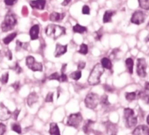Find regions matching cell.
<instances>
[{
  "label": "cell",
  "instance_id": "1",
  "mask_svg": "<svg viewBox=\"0 0 149 135\" xmlns=\"http://www.w3.org/2000/svg\"><path fill=\"white\" fill-rule=\"evenodd\" d=\"M104 69L100 63L96 64L89 76V78H88L89 84L92 86L98 84L100 83V78L102 75L104 74Z\"/></svg>",
  "mask_w": 149,
  "mask_h": 135
},
{
  "label": "cell",
  "instance_id": "2",
  "mask_svg": "<svg viewBox=\"0 0 149 135\" xmlns=\"http://www.w3.org/2000/svg\"><path fill=\"white\" fill-rule=\"evenodd\" d=\"M46 34L54 40H56L57 38L61 37V35H64L66 33V28L61 26L56 25H48L46 27Z\"/></svg>",
  "mask_w": 149,
  "mask_h": 135
},
{
  "label": "cell",
  "instance_id": "3",
  "mask_svg": "<svg viewBox=\"0 0 149 135\" xmlns=\"http://www.w3.org/2000/svg\"><path fill=\"white\" fill-rule=\"evenodd\" d=\"M17 21H18L17 16H16L14 13H8V14L6 16L4 21H3V23H2V25H1V29H2V31H3V32H8V31L13 30V29L14 28V26H16Z\"/></svg>",
  "mask_w": 149,
  "mask_h": 135
},
{
  "label": "cell",
  "instance_id": "4",
  "mask_svg": "<svg viewBox=\"0 0 149 135\" xmlns=\"http://www.w3.org/2000/svg\"><path fill=\"white\" fill-rule=\"evenodd\" d=\"M124 118L128 128H132L137 125L138 118L134 113V111L131 108H125L124 111Z\"/></svg>",
  "mask_w": 149,
  "mask_h": 135
},
{
  "label": "cell",
  "instance_id": "5",
  "mask_svg": "<svg viewBox=\"0 0 149 135\" xmlns=\"http://www.w3.org/2000/svg\"><path fill=\"white\" fill-rule=\"evenodd\" d=\"M99 103H100L99 96L96 93H93V92L89 93L84 99L85 106L89 109H91V110H94L98 105Z\"/></svg>",
  "mask_w": 149,
  "mask_h": 135
},
{
  "label": "cell",
  "instance_id": "6",
  "mask_svg": "<svg viewBox=\"0 0 149 135\" xmlns=\"http://www.w3.org/2000/svg\"><path fill=\"white\" fill-rule=\"evenodd\" d=\"M83 121V116L80 112L72 113L68 116L67 120V125L71 127L78 128Z\"/></svg>",
  "mask_w": 149,
  "mask_h": 135
},
{
  "label": "cell",
  "instance_id": "7",
  "mask_svg": "<svg viewBox=\"0 0 149 135\" xmlns=\"http://www.w3.org/2000/svg\"><path fill=\"white\" fill-rule=\"evenodd\" d=\"M26 64L28 69H30L33 71H42L43 65L40 62H38L35 61V58L32 55H29L26 59Z\"/></svg>",
  "mask_w": 149,
  "mask_h": 135
},
{
  "label": "cell",
  "instance_id": "8",
  "mask_svg": "<svg viewBox=\"0 0 149 135\" xmlns=\"http://www.w3.org/2000/svg\"><path fill=\"white\" fill-rule=\"evenodd\" d=\"M146 67H147V64H146V61L145 59H143V58L138 59V61H137V75L139 77L143 78V77H146Z\"/></svg>",
  "mask_w": 149,
  "mask_h": 135
},
{
  "label": "cell",
  "instance_id": "9",
  "mask_svg": "<svg viewBox=\"0 0 149 135\" xmlns=\"http://www.w3.org/2000/svg\"><path fill=\"white\" fill-rule=\"evenodd\" d=\"M12 117V111L3 104L0 103V120L6 121Z\"/></svg>",
  "mask_w": 149,
  "mask_h": 135
},
{
  "label": "cell",
  "instance_id": "10",
  "mask_svg": "<svg viewBox=\"0 0 149 135\" xmlns=\"http://www.w3.org/2000/svg\"><path fill=\"white\" fill-rule=\"evenodd\" d=\"M145 21V14L143 12L140 11H136L131 19V22L135 24V25H140Z\"/></svg>",
  "mask_w": 149,
  "mask_h": 135
},
{
  "label": "cell",
  "instance_id": "11",
  "mask_svg": "<svg viewBox=\"0 0 149 135\" xmlns=\"http://www.w3.org/2000/svg\"><path fill=\"white\" fill-rule=\"evenodd\" d=\"M132 135H149V127L146 125H138L133 130Z\"/></svg>",
  "mask_w": 149,
  "mask_h": 135
},
{
  "label": "cell",
  "instance_id": "12",
  "mask_svg": "<svg viewBox=\"0 0 149 135\" xmlns=\"http://www.w3.org/2000/svg\"><path fill=\"white\" fill-rule=\"evenodd\" d=\"M105 127H106L108 135H117L118 134V126L116 124L109 121L105 124Z\"/></svg>",
  "mask_w": 149,
  "mask_h": 135
},
{
  "label": "cell",
  "instance_id": "13",
  "mask_svg": "<svg viewBox=\"0 0 149 135\" xmlns=\"http://www.w3.org/2000/svg\"><path fill=\"white\" fill-rule=\"evenodd\" d=\"M30 6L33 9L43 10L46 6V0H33L30 2Z\"/></svg>",
  "mask_w": 149,
  "mask_h": 135
},
{
  "label": "cell",
  "instance_id": "14",
  "mask_svg": "<svg viewBox=\"0 0 149 135\" xmlns=\"http://www.w3.org/2000/svg\"><path fill=\"white\" fill-rule=\"evenodd\" d=\"M68 50V46L67 45H61L57 44L55 47V51H54V56L55 57H61V55L65 54Z\"/></svg>",
  "mask_w": 149,
  "mask_h": 135
},
{
  "label": "cell",
  "instance_id": "15",
  "mask_svg": "<svg viewBox=\"0 0 149 135\" xmlns=\"http://www.w3.org/2000/svg\"><path fill=\"white\" fill-rule=\"evenodd\" d=\"M39 100V96L36 92H32L29 94V96L27 97V99H26V103H27V105L29 107H32L34 104H36Z\"/></svg>",
  "mask_w": 149,
  "mask_h": 135
},
{
  "label": "cell",
  "instance_id": "16",
  "mask_svg": "<svg viewBox=\"0 0 149 135\" xmlns=\"http://www.w3.org/2000/svg\"><path fill=\"white\" fill-rule=\"evenodd\" d=\"M30 38L32 40H35L39 38L40 33V26L39 25H33L30 29Z\"/></svg>",
  "mask_w": 149,
  "mask_h": 135
},
{
  "label": "cell",
  "instance_id": "17",
  "mask_svg": "<svg viewBox=\"0 0 149 135\" xmlns=\"http://www.w3.org/2000/svg\"><path fill=\"white\" fill-rule=\"evenodd\" d=\"M94 124H95V122L91 120V119L86 120V122H85V124H84V125L83 127L84 132L86 133V134H90L91 132H93V125H94Z\"/></svg>",
  "mask_w": 149,
  "mask_h": 135
},
{
  "label": "cell",
  "instance_id": "18",
  "mask_svg": "<svg viewBox=\"0 0 149 135\" xmlns=\"http://www.w3.org/2000/svg\"><path fill=\"white\" fill-rule=\"evenodd\" d=\"M64 16H65L64 13H59L57 12H53L49 16V19L54 22H60L62 20Z\"/></svg>",
  "mask_w": 149,
  "mask_h": 135
},
{
  "label": "cell",
  "instance_id": "19",
  "mask_svg": "<svg viewBox=\"0 0 149 135\" xmlns=\"http://www.w3.org/2000/svg\"><path fill=\"white\" fill-rule=\"evenodd\" d=\"M49 134L50 135H61L60 128L56 123H51L49 125Z\"/></svg>",
  "mask_w": 149,
  "mask_h": 135
},
{
  "label": "cell",
  "instance_id": "20",
  "mask_svg": "<svg viewBox=\"0 0 149 135\" xmlns=\"http://www.w3.org/2000/svg\"><path fill=\"white\" fill-rule=\"evenodd\" d=\"M115 14H116V12H114V11H106L104 13V18H103L104 23H109V22H111V18Z\"/></svg>",
  "mask_w": 149,
  "mask_h": 135
},
{
  "label": "cell",
  "instance_id": "21",
  "mask_svg": "<svg viewBox=\"0 0 149 135\" xmlns=\"http://www.w3.org/2000/svg\"><path fill=\"white\" fill-rule=\"evenodd\" d=\"M102 67L104 68V69H106V70H111V68H112V63H111V61L109 59V58H103L101 60V63Z\"/></svg>",
  "mask_w": 149,
  "mask_h": 135
},
{
  "label": "cell",
  "instance_id": "22",
  "mask_svg": "<svg viewBox=\"0 0 149 135\" xmlns=\"http://www.w3.org/2000/svg\"><path fill=\"white\" fill-rule=\"evenodd\" d=\"M138 98L142 99L146 104H149V93L148 91H139L138 92Z\"/></svg>",
  "mask_w": 149,
  "mask_h": 135
},
{
  "label": "cell",
  "instance_id": "23",
  "mask_svg": "<svg viewBox=\"0 0 149 135\" xmlns=\"http://www.w3.org/2000/svg\"><path fill=\"white\" fill-rule=\"evenodd\" d=\"M133 60L132 58H127L125 60V65H126V68H127V70L128 72L132 75L133 73Z\"/></svg>",
  "mask_w": 149,
  "mask_h": 135
},
{
  "label": "cell",
  "instance_id": "24",
  "mask_svg": "<svg viewBox=\"0 0 149 135\" xmlns=\"http://www.w3.org/2000/svg\"><path fill=\"white\" fill-rule=\"evenodd\" d=\"M73 31H74V33H77L82 34V33H84L87 31V28H86L85 26H83L79 25V24H77L76 26H74Z\"/></svg>",
  "mask_w": 149,
  "mask_h": 135
},
{
  "label": "cell",
  "instance_id": "25",
  "mask_svg": "<svg viewBox=\"0 0 149 135\" xmlns=\"http://www.w3.org/2000/svg\"><path fill=\"white\" fill-rule=\"evenodd\" d=\"M16 36H17V33H10L9 35H7L6 37H5L4 39H3V42H4V44H6V45H8V44H10L15 38H16Z\"/></svg>",
  "mask_w": 149,
  "mask_h": 135
},
{
  "label": "cell",
  "instance_id": "26",
  "mask_svg": "<svg viewBox=\"0 0 149 135\" xmlns=\"http://www.w3.org/2000/svg\"><path fill=\"white\" fill-rule=\"evenodd\" d=\"M69 77L71 78V79H73V80H74V81H78L81 77H82V72H81V70H76V71H74V72H72L70 75H69Z\"/></svg>",
  "mask_w": 149,
  "mask_h": 135
},
{
  "label": "cell",
  "instance_id": "27",
  "mask_svg": "<svg viewBox=\"0 0 149 135\" xmlns=\"http://www.w3.org/2000/svg\"><path fill=\"white\" fill-rule=\"evenodd\" d=\"M28 47H29V44L27 42H20L19 40H18L17 41L16 50L17 51H19V50H26V49H28Z\"/></svg>",
  "mask_w": 149,
  "mask_h": 135
},
{
  "label": "cell",
  "instance_id": "28",
  "mask_svg": "<svg viewBox=\"0 0 149 135\" xmlns=\"http://www.w3.org/2000/svg\"><path fill=\"white\" fill-rule=\"evenodd\" d=\"M125 98L127 101H133L138 98V92H127L125 93Z\"/></svg>",
  "mask_w": 149,
  "mask_h": 135
},
{
  "label": "cell",
  "instance_id": "29",
  "mask_svg": "<svg viewBox=\"0 0 149 135\" xmlns=\"http://www.w3.org/2000/svg\"><path fill=\"white\" fill-rule=\"evenodd\" d=\"M88 52H89V48H88V46L86 45V44H82L81 46H80V48H79V50H78V53L79 54H83V55H86L87 54H88Z\"/></svg>",
  "mask_w": 149,
  "mask_h": 135
},
{
  "label": "cell",
  "instance_id": "30",
  "mask_svg": "<svg viewBox=\"0 0 149 135\" xmlns=\"http://www.w3.org/2000/svg\"><path fill=\"white\" fill-rule=\"evenodd\" d=\"M139 6L144 10H149V0H139Z\"/></svg>",
  "mask_w": 149,
  "mask_h": 135
},
{
  "label": "cell",
  "instance_id": "31",
  "mask_svg": "<svg viewBox=\"0 0 149 135\" xmlns=\"http://www.w3.org/2000/svg\"><path fill=\"white\" fill-rule=\"evenodd\" d=\"M12 130H13V132H17L18 134H20V133H21V131H22L20 125L18 124V123H13V124L12 125Z\"/></svg>",
  "mask_w": 149,
  "mask_h": 135
},
{
  "label": "cell",
  "instance_id": "32",
  "mask_svg": "<svg viewBox=\"0 0 149 135\" xmlns=\"http://www.w3.org/2000/svg\"><path fill=\"white\" fill-rule=\"evenodd\" d=\"M100 103L104 105V106H108L110 105V102L108 100V96L107 95H103L101 97H100Z\"/></svg>",
  "mask_w": 149,
  "mask_h": 135
},
{
  "label": "cell",
  "instance_id": "33",
  "mask_svg": "<svg viewBox=\"0 0 149 135\" xmlns=\"http://www.w3.org/2000/svg\"><path fill=\"white\" fill-rule=\"evenodd\" d=\"M8 80H9V73L8 72L3 74L2 77H0V82H1L3 84H6L8 83Z\"/></svg>",
  "mask_w": 149,
  "mask_h": 135
},
{
  "label": "cell",
  "instance_id": "34",
  "mask_svg": "<svg viewBox=\"0 0 149 135\" xmlns=\"http://www.w3.org/2000/svg\"><path fill=\"white\" fill-rule=\"evenodd\" d=\"M60 77H61V75L59 73L54 72V73H53L52 75H50L48 77V79L49 80H55V81H59L60 82Z\"/></svg>",
  "mask_w": 149,
  "mask_h": 135
},
{
  "label": "cell",
  "instance_id": "35",
  "mask_svg": "<svg viewBox=\"0 0 149 135\" xmlns=\"http://www.w3.org/2000/svg\"><path fill=\"white\" fill-rule=\"evenodd\" d=\"M45 101L47 103H52L54 101V93L53 92H48L47 97H46V99Z\"/></svg>",
  "mask_w": 149,
  "mask_h": 135
},
{
  "label": "cell",
  "instance_id": "36",
  "mask_svg": "<svg viewBox=\"0 0 149 135\" xmlns=\"http://www.w3.org/2000/svg\"><path fill=\"white\" fill-rule=\"evenodd\" d=\"M6 132V125L3 123H0V135H4Z\"/></svg>",
  "mask_w": 149,
  "mask_h": 135
},
{
  "label": "cell",
  "instance_id": "37",
  "mask_svg": "<svg viewBox=\"0 0 149 135\" xmlns=\"http://www.w3.org/2000/svg\"><path fill=\"white\" fill-rule=\"evenodd\" d=\"M12 87H13V89H14L16 91H19V89H20V87H21L20 82H19V81L15 82L14 84H12Z\"/></svg>",
  "mask_w": 149,
  "mask_h": 135
},
{
  "label": "cell",
  "instance_id": "38",
  "mask_svg": "<svg viewBox=\"0 0 149 135\" xmlns=\"http://www.w3.org/2000/svg\"><path fill=\"white\" fill-rule=\"evenodd\" d=\"M103 36V28H101L100 30H98L97 33H96V40H100L101 38Z\"/></svg>",
  "mask_w": 149,
  "mask_h": 135
},
{
  "label": "cell",
  "instance_id": "39",
  "mask_svg": "<svg viewBox=\"0 0 149 135\" xmlns=\"http://www.w3.org/2000/svg\"><path fill=\"white\" fill-rule=\"evenodd\" d=\"M60 82L61 83H67L68 82V77L65 73H61L60 77Z\"/></svg>",
  "mask_w": 149,
  "mask_h": 135
},
{
  "label": "cell",
  "instance_id": "40",
  "mask_svg": "<svg viewBox=\"0 0 149 135\" xmlns=\"http://www.w3.org/2000/svg\"><path fill=\"white\" fill-rule=\"evenodd\" d=\"M19 113H20V111H19V109L15 110V111L12 113V117H13V118L14 120H17V119H18L19 115Z\"/></svg>",
  "mask_w": 149,
  "mask_h": 135
},
{
  "label": "cell",
  "instance_id": "41",
  "mask_svg": "<svg viewBox=\"0 0 149 135\" xmlns=\"http://www.w3.org/2000/svg\"><path fill=\"white\" fill-rule=\"evenodd\" d=\"M82 13L83 14H86V15H89L91 13V10H90V7L88 6H84L83 7V10H82Z\"/></svg>",
  "mask_w": 149,
  "mask_h": 135
},
{
  "label": "cell",
  "instance_id": "42",
  "mask_svg": "<svg viewBox=\"0 0 149 135\" xmlns=\"http://www.w3.org/2000/svg\"><path fill=\"white\" fill-rule=\"evenodd\" d=\"M18 0H5V4L7 6H13L15 3H17Z\"/></svg>",
  "mask_w": 149,
  "mask_h": 135
},
{
  "label": "cell",
  "instance_id": "43",
  "mask_svg": "<svg viewBox=\"0 0 149 135\" xmlns=\"http://www.w3.org/2000/svg\"><path fill=\"white\" fill-rule=\"evenodd\" d=\"M85 66H86V63H85V61H80L78 62V65H77L78 70H84V68H85Z\"/></svg>",
  "mask_w": 149,
  "mask_h": 135
},
{
  "label": "cell",
  "instance_id": "44",
  "mask_svg": "<svg viewBox=\"0 0 149 135\" xmlns=\"http://www.w3.org/2000/svg\"><path fill=\"white\" fill-rule=\"evenodd\" d=\"M14 70L16 71L17 74H20L22 72V68L19 65V63H15V66H14Z\"/></svg>",
  "mask_w": 149,
  "mask_h": 135
},
{
  "label": "cell",
  "instance_id": "45",
  "mask_svg": "<svg viewBox=\"0 0 149 135\" xmlns=\"http://www.w3.org/2000/svg\"><path fill=\"white\" fill-rule=\"evenodd\" d=\"M6 57L9 59V60H12L13 59V54H12V52L8 49V50H6Z\"/></svg>",
  "mask_w": 149,
  "mask_h": 135
},
{
  "label": "cell",
  "instance_id": "46",
  "mask_svg": "<svg viewBox=\"0 0 149 135\" xmlns=\"http://www.w3.org/2000/svg\"><path fill=\"white\" fill-rule=\"evenodd\" d=\"M104 90H105L106 91H109V92H113V89H112L111 86L107 85V84H104Z\"/></svg>",
  "mask_w": 149,
  "mask_h": 135
},
{
  "label": "cell",
  "instance_id": "47",
  "mask_svg": "<svg viewBox=\"0 0 149 135\" xmlns=\"http://www.w3.org/2000/svg\"><path fill=\"white\" fill-rule=\"evenodd\" d=\"M70 2H71V0H63V2H62L61 5H62L63 6H68Z\"/></svg>",
  "mask_w": 149,
  "mask_h": 135
},
{
  "label": "cell",
  "instance_id": "48",
  "mask_svg": "<svg viewBox=\"0 0 149 135\" xmlns=\"http://www.w3.org/2000/svg\"><path fill=\"white\" fill-rule=\"evenodd\" d=\"M66 68H67V64H63L62 67H61V73H65V70H66Z\"/></svg>",
  "mask_w": 149,
  "mask_h": 135
},
{
  "label": "cell",
  "instance_id": "49",
  "mask_svg": "<svg viewBox=\"0 0 149 135\" xmlns=\"http://www.w3.org/2000/svg\"><path fill=\"white\" fill-rule=\"evenodd\" d=\"M145 90L149 91V83H146V85H145Z\"/></svg>",
  "mask_w": 149,
  "mask_h": 135
},
{
  "label": "cell",
  "instance_id": "50",
  "mask_svg": "<svg viewBox=\"0 0 149 135\" xmlns=\"http://www.w3.org/2000/svg\"><path fill=\"white\" fill-rule=\"evenodd\" d=\"M146 123L149 125V115L147 116V118H146Z\"/></svg>",
  "mask_w": 149,
  "mask_h": 135
},
{
  "label": "cell",
  "instance_id": "51",
  "mask_svg": "<svg viewBox=\"0 0 149 135\" xmlns=\"http://www.w3.org/2000/svg\"><path fill=\"white\" fill-rule=\"evenodd\" d=\"M2 58H3V55H2V53H1V52H0V61H1V60H2Z\"/></svg>",
  "mask_w": 149,
  "mask_h": 135
},
{
  "label": "cell",
  "instance_id": "52",
  "mask_svg": "<svg viewBox=\"0 0 149 135\" xmlns=\"http://www.w3.org/2000/svg\"><path fill=\"white\" fill-rule=\"evenodd\" d=\"M148 26H149V24H148Z\"/></svg>",
  "mask_w": 149,
  "mask_h": 135
}]
</instances>
